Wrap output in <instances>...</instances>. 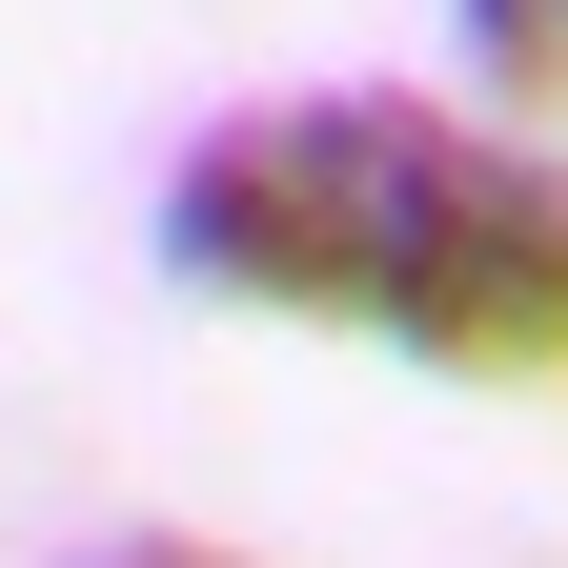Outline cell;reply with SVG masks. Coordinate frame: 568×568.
Here are the masks:
<instances>
[{"label": "cell", "mask_w": 568, "mask_h": 568, "mask_svg": "<svg viewBox=\"0 0 568 568\" xmlns=\"http://www.w3.org/2000/svg\"><path fill=\"white\" fill-rule=\"evenodd\" d=\"M366 345L426 386H568V142L406 102V163L366 224Z\"/></svg>", "instance_id": "6da1fadb"}, {"label": "cell", "mask_w": 568, "mask_h": 568, "mask_svg": "<svg viewBox=\"0 0 568 568\" xmlns=\"http://www.w3.org/2000/svg\"><path fill=\"white\" fill-rule=\"evenodd\" d=\"M447 41H467V102L487 122L568 142V0H447Z\"/></svg>", "instance_id": "3957f363"}, {"label": "cell", "mask_w": 568, "mask_h": 568, "mask_svg": "<svg viewBox=\"0 0 568 568\" xmlns=\"http://www.w3.org/2000/svg\"><path fill=\"white\" fill-rule=\"evenodd\" d=\"M82 568H264V548H224V528H102Z\"/></svg>", "instance_id": "277c9868"}, {"label": "cell", "mask_w": 568, "mask_h": 568, "mask_svg": "<svg viewBox=\"0 0 568 568\" xmlns=\"http://www.w3.org/2000/svg\"><path fill=\"white\" fill-rule=\"evenodd\" d=\"M406 102H426V82H284V102H224V122L163 163V203H142L163 284L224 305V325H366V224H386Z\"/></svg>", "instance_id": "7a4b0ae2"}]
</instances>
